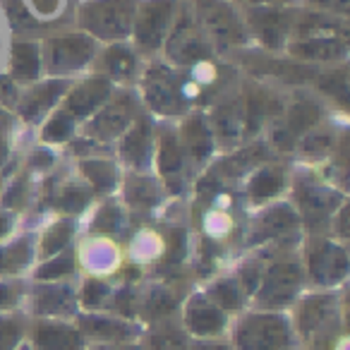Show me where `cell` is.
I'll use <instances>...</instances> for the list:
<instances>
[{"label":"cell","instance_id":"6da1fadb","mask_svg":"<svg viewBox=\"0 0 350 350\" xmlns=\"http://www.w3.org/2000/svg\"><path fill=\"white\" fill-rule=\"evenodd\" d=\"M130 0H96L84 10V25L98 36H122L130 22Z\"/></svg>","mask_w":350,"mask_h":350},{"label":"cell","instance_id":"7a4b0ae2","mask_svg":"<svg viewBox=\"0 0 350 350\" xmlns=\"http://www.w3.org/2000/svg\"><path fill=\"white\" fill-rule=\"evenodd\" d=\"M238 343L240 350H283L288 343V336L278 319L257 317V319H247L240 326Z\"/></svg>","mask_w":350,"mask_h":350},{"label":"cell","instance_id":"3957f363","mask_svg":"<svg viewBox=\"0 0 350 350\" xmlns=\"http://www.w3.org/2000/svg\"><path fill=\"white\" fill-rule=\"evenodd\" d=\"M297 288H300V269L291 262L273 264L264 276L259 300H262V305H283V302L293 300Z\"/></svg>","mask_w":350,"mask_h":350},{"label":"cell","instance_id":"277c9868","mask_svg":"<svg viewBox=\"0 0 350 350\" xmlns=\"http://www.w3.org/2000/svg\"><path fill=\"white\" fill-rule=\"evenodd\" d=\"M170 10L173 3L170 0H151L142 8L139 17H137V44L142 49H156L159 41L163 39V31L168 27Z\"/></svg>","mask_w":350,"mask_h":350},{"label":"cell","instance_id":"5b68a950","mask_svg":"<svg viewBox=\"0 0 350 350\" xmlns=\"http://www.w3.org/2000/svg\"><path fill=\"white\" fill-rule=\"evenodd\" d=\"M250 25H252L254 34L259 36V41H264L269 49H278L291 31L293 17L281 10H252Z\"/></svg>","mask_w":350,"mask_h":350},{"label":"cell","instance_id":"8992f818","mask_svg":"<svg viewBox=\"0 0 350 350\" xmlns=\"http://www.w3.org/2000/svg\"><path fill=\"white\" fill-rule=\"evenodd\" d=\"M206 53H209V46H206L204 36L197 31L190 17H183V22L175 29L173 41H170V55L178 63H195V60L204 58Z\"/></svg>","mask_w":350,"mask_h":350},{"label":"cell","instance_id":"52a82bcc","mask_svg":"<svg viewBox=\"0 0 350 350\" xmlns=\"http://www.w3.org/2000/svg\"><path fill=\"white\" fill-rule=\"evenodd\" d=\"M36 350H82V334L63 324H39L34 329Z\"/></svg>","mask_w":350,"mask_h":350},{"label":"cell","instance_id":"ba28073f","mask_svg":"<svg viewBox=\"0 0 350 350\" xmlns=\"http://www.w3.org/2000/svg\"><path fill=\"white\" fill-rule=\"evenodd\" d=\"M200 8L204 12L206 27L214 31V36H219L221 41H228V44H238L240 31L235 25V17L221 0H202Z\"/></svg>","mask_w":350,"mask_h":350},{"label":"cell","instance_id":"9c48e42d","mask_svg":"<svg viewBox=\"0 0 350 350\" xmlns=\"http://www.w3.org/2000/svg\"><path fill=\"white\" fill-rule=\"evenodd\" d=\"M334 302L331 297H312L305 305L300 307V314H297V326L305 336H319L321 329L331 324L334 319Z\"/></svg>","mask_w":350,"mask_h":350},{"label":"cell","instance_id":"30bf717a","mask_svg":"<svg viewBox=\"0 0 350 350\" xmlns=\"http://www.w3.org/2000/svg\"><path fill=\"white\" fill-rule=\"evenodd\" d=\"M293 53L300 58H314V60H331L338 58L345 51V46L334 36H305L300 44L293 46Z\"/></svg>","mask_w":350,"mask_h":350},{"label":"cell","instance_id":"8fae6325","mask_svg":"<svg viewBox=\"0 0 350 350\" xmlns=\"http://www.w3.org/2000/svg\"><path fill=\"white\" fill-rule=\"evenodd\" d=\"M89 41L84 39H60L51 46V65L53 68H70V65H79L89 58Z\"/></svg>","mask_w":350,"mask_h":350},{"label":"cell","instance_id":"7c38bea8","mask_svg":"<svg viewBox=\"0 0 350 350\" xmlns=\"http://www.w3.org/2000/svg\"><path fill=\"white\" fill-rule=\"evenodd\" d=\"M106 92H108L106 82H98V79L87 82L82 89H77V92L70 96L68 111L72 113V116H84V113H89L94 106H98V103H101V98L106 96Z\"/></svg>","mask_w":350,"mask_h":350},{"label":"cell","instance_id":"4fadbf2b","mask_svg":"<svg viewBox=\"0 0 350 350\" xmlns=\"http://www.w3.org/2000/svg\"><path fill=\"white\" fill-rule=\"evenodd\" d=\"M82 331L87 336H94V338H106V340L125 338V336L130 334V329H127L122 321L111 319V317H98V314L84 317V319H82Z\"/></svg>","mask_w":350,"mask_h":350},{"label":"cell","instance_id":"5bb4252c","mask_svg":"<svg viewBox=\"0 0 350 350\" xmlns=\"http://www.w3.org/2000/svg\"><path fill=\"white\" fill-rule=\"evenodd\" d=\"M319 118H321V111L317 103L297 101V103H293V108L288 111V130H291V135L310 132L312 127L319 122Z\"/></svg>","mask_w":350,"mask_h":350},{"label":"cell","instance_id":"9a60e30c","mask_svg":"<svg viewBox=\"0 0 350 350\" xmlns=\"http://www.w3.org/2000/svg\"><path fill=\"white\" fill-rule=\"evenodd\" d=\"M12 72H15L17 79H34L39 75V51L31 44H20L15 49V55H12Z\"/></svg>","mask_w":350,"mask_h":350},{"label":"cell","instance_id":"2e32d148","mask_svg":"<svg viewBox=\"0 0 350 350\" xmlns=\"http://www.w3.org/2000/svg\"><path fill=\"white\" fill-rule=\"evenodd\" d=\"M149 96L159 108L170 111V108H175V103H178V87H175V82L168 77V75L159 72L149 82Z\"/></svg>","mask_w":350,"mask_h":350},{"label":"cell","instance_id":"e0dca14e","mask_svg":"<svg viewBox=\"0 0 350 350\" xmlns=\"http://www.w3.org/2000/svg\"><path fill=\"white\" fill-rule=\"evenodd\" d=\"M283 187V175L278 168H264L254 175L252 185H250V192L257 200H267V197H273L278 190Z\"/></svg>","mask_w":350,"mask_h":350},{"label":"cell","instance_id":"ac0fdd59","mask_svg":"<svg viewBox=\"0 0 350 350\" xmlns=\"http://www.w3.org/2000/svg\"><path fill=\"white\" fill-rule=\"evenodd\" d=\"M187 324L195 334H216L224 326V314L214 307H200V310L190 312Z\"/></svg>","mask_w":350,"mask_h":350},{"label":"cell","instance_id":"d6986e66","mask_svg":"<svg viewBox=\"0 0 350 350\" xmlns=\"http://www.w3.org/2000/svg\"><path fill=\"white\" fill-rule=\"evenodd\" d=\"M58 84H46L41 89H34L29 96L22 101V116L27 118H36L39 113H44L46 108L53 103V98L58 96Z\"/></svg>","mask_w":350,"mask_h":350},{"label":"cell","instance_id":"ffe728a7","mask_svg":"<svg viewBox=\"0 0 350 350\" xmlns=\"http://www.w3.org/2000/svg\"><path fill=\"white\" fill-rule=\"evenodd\" d=\"M159 165H161V173L163 175H173L183 168V151L173 135H163V139H161Z\"/></svg>","mask_w":350,"mask_h":350},{"label":"cell","instance_id":"44dd1931","mask_svg":"<svg viewBox=\"0 0 350 350\" xmlns=\"http://www.w3.org/2000/svg\"><path fill=\"white\" fill-rule=\"evenodd\" d=\"M146 149H149V125L142 120L139 125H137L135 130L130 132V137L125 139V144H122V151H125L127 159H132L135 163H139V161L144 159Z\"/></svg>","mask_w":350,"mask_h":350},{"label":"cell","instance_id":"7402d4cb","mask_svg":"<svg viewBox=\"0 0 350 350\" xmlns=\"http://www.w3.org/2000/svg\"><path fill=\"white\" fill-rule=\"evenodd\" d=\"M70 307L68 291H58V288H46L36 295V310L41 314H58V312Z\"/></svg>","mask_w":350,"mask_h":350},{"label":"cell","instance_id":"603a6c76","mask_svg":"<svg viewBox=\"0 0 350 350\" xmlns=\"http://www.w3.org/2000/svg\"><path fill=\"white\" fill-rule=\"evenodd\" d=\"M103 68L116 77H127L135 70V55L127 49H111L103 55Z\"/></svg>","mask_w":350,"mask_h":350},{"label":"cell","instance_id":"cb8c5ba5","mask_svg":"<svg viewBox=\"0 0 350 350\" xmlns=\"http://www.w3.org/2000/svg\"><path fill=\"white\" fill-rule=\"evenodd\" d=\"M185 142H187V146H190V151L195 156H204L206 151H209V146H211V139H209V132H206V127H204V122L202 120H190L185 125Z\"/></svg>","mask_w":350,"mask_h":350},{"label":"cell","instance_id":"d4e9b609","mask_svg":"<svg viewBox=\"0 0 350 350\" xmlns=\"http://www.w3.org/2000/svg\"><path fill=\"white\" fill-rule=\"evenodd\" d=\"M70 233H72V228H70L68 224L53 226V228H51L49 233L44 235V243H41V252H44L46 257H49V254L60 252V250H63L65 245H68Z\"/></svg>","mask_w":350,"mask_h":350},{"label":"cell","instance_id":"484cf974","mask_svg":"<svg viewBox=\"0 0 350 350\" xmlns=\"http://www.w3.org/2000/svg\"><path fill=\"white\" fill-rule=\"evenodd\" d=\"M319 87L324 89L329 96H336L340 103H345V94H348V77H345V70L324 75V77L319 79Z\"/></svg>","mask_w":350,"mask_h":350},{"label":"cell","instance_id":"4316f807","mask_svg":"<svg viewBox=\"0 0 350 350\" xmlns=\"http://www.w3.org/2000/svg\"><path fill=\"white\" fill-rule=\"evenodd\" d=\"M151 350H187V340L178 331H161L151 336Z\"/></svg>","mask_w":350,"mask_h":350},{"label":"cell","instance_id":"83f0119b","mask_svg":"<svg viewBox=\"0 0 350 350\" xmlns=\"http://www.w3.org/2000/svg\"><path fill=\"white\" fill-rule=\"evenodd\" d=\"M75 269V262L70 254H63V257H55L51 259L49 264H44V267L36 271V276L44 281V278H60V276H68V273H72Z\"/></svg>","mask_w":350,"mask_h":350},{"label":"cell","instance_id":"f1b7e54d","mask_svg":"<svg viewBox=\"0 0 350 350\" xmlns=\"http://www.w3.org/2000/svg\"><path fill=\"white\" fill-rule=\"evenodd\" d=\"M127 200L137 206H149L156 200V190L149 180H132L127 187Z\"/></svg>","mask_w":350,"mask_h":350},{"label":"cell","instance_id":"f546056e","mask_svg":"<svg viewBox=\"0 0 350 350\" xmlns=\"http://www.w3.org/2000/svg\"><path fill=\"white\" fill-rule=\"evenodd\" d=\"M125 116H127V111L120 106V103L113 106V108H108V111L98 118V125H96L98 130L96 132L103 130V135H116V132L122 127V122H125Z\"/></svg>","mask_w":350,"mask_h":350},{"label":"cell","instance_id":"4dcf8cb0","mask_svg":"<svg viewBox=\"0 0 350 350\" xmlns=\"http://www.w3.org/2000/svg\"><path fill=\"white\" fill-rule=\"evenodd\" d=\"M27 264V245L25 243H17L8 250L3 257H0V269H5V271H17L20 267Z\"/></svg>","mask_w":350,"mask_h":350},{"label":"cell","instance_id":"1f68e13d","mask_svg":"<svg viewBox=\"0 0 350 350\" xmlns=\"http://www.w3.org/2000/svg\"><path fill=\"white\" fill-rule=\"evenodd\" d=\"M84 173L92 178L94 185H96L98 190H108V187L113 185L111 165H106V163H87V165H84Z\"/></svg>","mask_w":350,"mask_h":350},{"label":"cell","instance_id":"d6a6232c","mask_svg":"<svg viewBox=\"0 0 350 350\" xmlns=\"http://www.w3.org/2000/svg\"><path fill=\"white\" fill-rule=\"evenodd\" d=\"M214 297L219 305H224V307H238L240 305V295H238V286H235L233 281H221V283H216V288H214Z\"/></svg>","mask_w":350,"mask_h":350},{"label":"cell","instance_id":"836d02e7","mask_svg":"<svg viewBox=\"0 0 350 350\" xmlns=\"http://www.w3.org/2000/svg\"><path fill=\"white\" fill-rule=\"evenodd\" d=\"M108 295V288L101 281H87L82 291V302L87 307H98Z\"/></svg>","mask_w":350,"mask_h":350},{"label":"cell","instance_id":"e575fe53","mask_svg":"<svg viewBox=\"0 0 350 350\" xmlns=\"http://www.w3.org/2000/svg\"><path fill=\"white\" fill-rule=\"evenodd\" d=\"M87 202H89V195L79 190V187H68V190L63 192V197H60V206H63L65 211L84 209V206H87Z\"/></svg>","mask_w":350,"mask_h":350},{"label":"cell","instance_id":"d590c367","mask_svg":"<svg viewBox=\"0 0 350 350\" xmlns=\"http://www.w3.org/2000/svg\"><path fill=\"white\" fill-rule=\"evenodd\" d=\"M70 113H60V116H55L53 120L49 122V127H46V139H65V137L70 135Z\"/></svg>","mask_w":350,"mask_h":350},{"label":"cell","instance_id":"8d00e7d4","mask_svg":"<svg viewBox=\"0 0 350 350\" xmlns=\"http://www.w3.org/2000/svg\"><path fill=\"white\" fill-rule=\"evenodd\" d=\"M175 305V300L168 295V293H154V295L149 297V302H146V312H149L151 317H163L165 312H170Z\"/></svg>","mask_w":350,"mask_h":350},{"label":"cell","instance_id":"74e56055","mask_svg":"<svg viewBox=\"0 0 350 350\" xmlns=\"http://www.w3.org/2000/svg\"><path fill=\"white\" fill-rule=\"evenodd\" d=\"M118 224H120V214H118L113 206H103L96 216V228L98 230H116Z\"/></svg>","mask_w":350,"mask_h":350},{"label":"cell","instance_id":"f35d334b","mask_svg":"<svg viewBox=\"0 0 350 350\" xmlns=\"http://www.w3.org/2000/svg\"><path fill=\"white\" fill-rule=\"evenodd\" d=\"M17 340V326L15 324H0V350H10Z\"/></svg>","mask_w":350,"mask_h":350},{"label":"cell","instance_id":"ab89813d","mask_svg":"<svg viewBox=\"0 0 350 350\" xmlns=\"http://www.w3.org/2000/svg\"><path fill=\"white\" fill-rule=\"evenodd\" d=\"M331 149V139L326 135H314V137H310V139L305 142V151L307 154H321V151H329Z\"/></svg>","mask_w":350,"mask_h":350},{"label":"cell","instance_id":"60d3db41","mask_svg":"<svg viewBox=\"0 0 350 350\" xmlns=\"http://www.w3.org/2000/svg\"><path fill=\"white\" fill-rule=\"evenodd\" d=\"M116 305H118V310H120V314H132L137 305V297L132 295V293H122V295H118Z\"/></svg>","mask_w":350,"mask_h":350},{"label":"cell","instance_id":"b9f144b4","mask_svg":"<svg viewBox=\"0 0 350 350\" xmlns=\"http://www.w3.org/2000/svg\"><path fill=\"white\" fill-rule=\"evenodd\" d=\"M317 3L324 8H331V10H338V12H345V8H348V0H317Z\"/></svg>","mask_w":350,"mask_h":350},{"label":"cell","instance_id":"7bdbcfd3","mask_svg":"<svg viewBox=\"0 0 350 350\" xmlns=\"http://www.w3.org/2000/svg\"><path fill=\"white\" fill-rule=\"evenodd\" d=\"M12 300H15V295H12V288L10 286H0V307L10 305Z\"/></svg>","mask_w":350,"mask_h":350},{"label":"cell","instance_id":"ee69618b","mask_svg":"<svg viewBox=\"0 0 350 350\" xmlns=\"http://www.w3.org/2000/svg\"><path fill=\"white\" fill-rule=\"evenodd\" d=\"M8 154V144H5V130L0 127V163H3V159H5Z\"/></svg>","mask_w":350,"mask_h":350},{"label":"cell","instance_id":"f6af8a7d","mask_svg":"<svg viewBox=\"0 0 350 350\" xmlns=\"http://www.w3.org/2000/svg\"><path fill=\"white\" fill-rule=\"evenodd\" d=\"M5 230H8V219L5 216H0V235L5 233Z\"/></svg>","mask_w":350,"mask_h":350},{"label":"cell","instance_id":"bcb514c9","mask_svg":"<svg viewBox=\"0 0 350 350\" xmlns=\"http://www.w3.org/2000/svg\"><path fill=\"white\" fill-rule=\"evenodd\" d=\"M200 350H228V348H224V345H204V348H200Z\"/></svg>","mask_w":350,"mask_h":350},{"label":"cell","instance_id":"7dc6e473","mask_svg":"<svg viewBox=\"0 0 350 350\" xmlns=\"http://www.w3.org/2000/svg\"><path fill=\"white\" fill-rule=\"evenodd\" d=\"M120 350H142L139 345H125V348H120Z\"/></svg>","mask_w":350,"mask_h":350},{"label":"cell","instance_id":"c3c4849f","mask_svg":"<svg viewBox=\"0 0 350 350\" xmlns=\"http://www.w3.org/2000/svg\"><path fill=\"white\" fill-rule=\"evenodd\" d=\"M98 350H108V348H98Z\"/></svg>","mask_w":350,"mask_h":350}]
</instances>
